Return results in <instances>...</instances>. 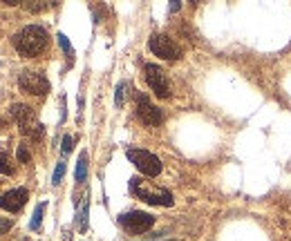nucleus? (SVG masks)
<instances>
[{
    "label": "nucleus",
    "instance_id": "9",
    "mask_svg": "<svg viewBox=\"0 0 291 241\" xmlns=\"http://www.w3.org/2000/svg\"><path fill=\"white\" fill-rule=\"evenodd\" d=\"M137 116L148 127H157L164 123V112L150 103V98L146 94H137Z\"/></svg>",
    "mask_w": 291,
    "mask_h": 241
},
{
    "label": "nucleus",
    "instance_id": "4",
    "mask_svg": "<svg viewBox=\"0 0 291 241\" xmlns=\"http://www.w3.org/2000/svg\"><path fill=\"white\" fill-rule=\"evenodd\" d=\"M126 156L134 163V167H137L141 175L146 177H159L161 175V161L159 156H155L153 152H148V150H137V148H130L126 152Z\"/></svg>",
    "mask_w": 291,
    "mask_h": 241
},
{
    "label": "nucleus",
    "instance_id": "19",
    "mask_svg": "<svg viewBox=\"0 0 291 241\" xmlns=\"http://www.w3.org/2000/svg\"><path fill=\"white\" fill-rule=\"evenodd\" d=\"M72 148H74V136L65 134V136H63V154H70Z\"/></svg>",
    "mask_w": 291,
    "mask_h": 241
},
{
    "label": "nucleus",
    "instance_id": "11",
    "mask_svg": "<svg viewBox=\"0 0 291 241\" xmlns=\"http://www.w3.org/2000/svg\"><path fill=\"white\" fill-rule=\"evenodd\" d=\"M88 210H90V197L85 194V197H83V205H81V210H78V215H76V228H78L81 232L88 228Z\"/></svg>",
    "mask_w": 291,
    "mask_h": 241
},
{
    "label": "nucleus",
    "instance_id": "14",
    "mask_svg": "<svg viewBox=\"0 0 291 241\" xmlns=\"http://www.w3.org/2000/svg\"><path fill=\"white\" fill-rule=\"evenodd\" d=\"M126 89H128L126 81L117 85V92H114V105H117V108H123V103H126Z\"/></svg>",
    "mask_w": 291,
    "mask_h": 241
},
{
    "label": "nucleus",
    "instance_id": "1",
    "mask_svg": "<svg viewBox=\"0 0 291 241\" xmlns=\"http://www.w3.org/2000/svg\"><path fill=\"white\" fill-rule=\"evenodd\" d=\"M11 43H14L16 52L20 56H25V58H36V56H41L45 52V47H47V29L41 25H27V27H22L18 33H14Z\"/></svg>",
    "mask_w": 291,
    "mask_h": 241
},
{
    "label": "nucleus",
    "instance_id": "16",
    "mask_svg": "<svg viewBox=\"0 0 291 241\" xmlns=\"http://www.w3.org/2000/svg\"><path fill=\"white\" fill-rule=\"evenodd\" d=\"M0 175H14V167L7 154H0Z\"/></svg>",
    "mask_w": 291,
    "mask_h": 241
},
{
    "label": "nucleus",
    "instance_id": "10",
    "mask_svg": "<svg viewBox=\"0 0 291 241\" xmlns=\"http://www.w3.org/2000/svg\"><path fill=\"white\" fill-rule=\"evenodd\" d=\"M27 197H30V192L25 188H14L9 192L0 194V208L7 212H18L27 203Z\"/></svg>",
    "mask_w": 291,
    "mask_h": 241
},
{
    "label": "nucleus",
    "instance_id": "2",
    "mask_svg": "<svg viewBox=\"0 0 291 241\" xmlns=\"http://www.w3.org/2000/svg\"><path fill=\"white\" fill-rule=\"evenodd\" d=\"M130 190L137 194V199H141L150 205H164V208H170V205L175 203L172 194L168 192L166 188H150V183L143 181V179H139V177H134L130 181Z\"/></svg>",
    "mask_w": 291,
    "mask_h": 241
},
{
    "label": "nucleus",
    "instance_id": "8",
    "mask_svg": "<svg viewBox=\"0 0 291 241\" xmlns=\"http://www.w3.org/2000/svg\"><path fill=\"white\" fill-rule=\"evenodd\" d=\"M18 85H20L22 92L34 94V96H45V94L49 92V81H47V78H45L43 74H38V72H32V70L20 72Z\"/></svg>",
    "mask_w": 291,
    "mask_h": 241
},
{
    "label": "nucleus",
    "instance_id": "18",
    "mask_svg": "<svg viewBox=\"0 0 291 241\" xmlns=\"http://www.w3.org/2000/svg\"><path fill=\"white\" fill-rule=\"evenodd\" d=\"M30 159H32L30 150H27L25 145H18V161L20 163H30Z\"/></svg>",
    "mask_w": 291,
    "mask_h": 241
},
{
    "label": "nucleus",
    "instance_id": "7",
    "mask_svg": "<svg viewBox=\"0 0 291 241\" xmlns=\"http://www.w3.org/2000/svg\"><path fill=\"white\" fill-rule=\"evenodd\" d=\"M143 74H146V83L150 85V89L155 92L157 98H168L170 96V85H168V76L166 72L161 70L159 65L148 63L143 67Z\"/></svg>",
    "mask_w": 291,
    "mask_h": 241
},
{
    "label": "nucleus",
    "instance_id": "13",
    "mask_svg": "<svg viewBox=\"0 0 291 241\" xmlns=\"http://www.w3.org/2000/svg\"><path fill=\"white\" fill-rule=\"evenodd\" d=\"M45 208H47V203H38L36 205V210H34V217H32V221H30V230H38L41 228V221H43V215H45Z\"/></svg>",
    "mask_w": 291,
    "mask_h": 241
},
{
    "label": "nucleus",
    "instance_id": "6",
    "mask_svg": "<svg viewBox=\"0 0 291 241\" xmlns=\"http://www.w3.org/2000/svg\"><path fill=\"white\" fill-rule=\"evenodd\" d=\"M148 47L155 56H159V58H164V60H179L182 58V47H179L172 38L164 36V33H153L150 41H148Z\"/></svg>",
    "mask_w": 291,
    "mask_h": 241
},
{
    "label": "nucleus",
    "instance_id": "22",
    "mask_svg": "<svg viewBox=\"0 0 291 241\" xmlns=\"http://www.w3.org/2000/svg\"><path fill=\"white\" fill-rule=\"evenodd\" d=\"M179 7H182V5H179V0H175V3L170 5V11H179Z\"/></svg>",
    "mask_w": 291,
    "mask_h": 241
},
{
    "label": "nucleus",
    "instance_id": "12",
    "mask_svg": "<svg viewBox=\"0 0 291 241\" xmlns=\"http://www.w3.org/2000/svg\"><path fill=\"white\" fill-rule=\"evenodd\" d=\"M76 181L78 183H83L85 181V177H88V154L85 152H81V156H78V163H76Z\"/></svg>",
    "mask_w": 291,
    "mask_h": 241
},
{
    "label": "nucleus",
    "instance_id": "5",
    "mask_svg": "<svg viewBox=\"0 0 291 241\" xmlns=\"http://www.w3.org/2000/svg\"><path fill=\"white\" fill-rule=\"evenodd\" d=\"M119 226L130 234H143L155 226V217L148 215V212H141V210L123 212V215L119 217Z\"/></svg>",
    "mask_w": 291,
    "mask_h": 241
},
{
    "label": "nucleus",
    "instance_id": "21",
    "mask_svg": "<svg viewBox=\"0 0 291 241\" xmlns=\"http://www.w3.org/2000/svg\"><path fill=\"white\" fill-rule=\"evenodd\" d=\"M9 228H11V221H0V232L9 230Z\"/></svg>",
    "mask_w": 291,
    "mask_h": 241
},
{
    "label": "nucleus",
    "instance_id": "3",
    "mask_svg": "<svg viewBox=\"0 0 291 241\" xmlns=\"http://www.w3.org/2000/svg\"><path fill=\"white\" fill-rule=\"evenodd\" d=\"M11 116L16 119V123H18V127H20V132L25 134V136H30L32 141H41V136L45 134V127L38 123L36 114H34V110L30 108V105L14 103V105H11Z\"/></svg>",
    "mask_w": 291,
    "mask_h": 241
},
{
    "label": "nucleus",
    "instance_id": "15",
    "mask_svg": "<svg viewBox=\"0 0 291 241\" xmlns=\"http://www.w3.org/2000/svg\"><path fill=\"white\" fill-rule=\"evenodd\" d=\"M65 170H67V163L65 161H59V163H56V170H54V177H52V186H59V183L63 181Z\"/></svg>",
    "mask_w": 291,
    "mask_h": 241
},
{
    "label": "nucleus",
    "instance_id": "17",
    "mask_svg": "<svg viewBox=\"0 0 291 241\" xmlns=\"http://www.w3.org/2000/svg\"><path fill=\"white\" fill-rule=\"evenodd\" d=\"M56 38H59V45H61V47H63V52H65V54L72 58V54H74V52H72V45H70V41H67V36H65V33H59V36H56Z\"/></svg>",
    "mask_w": 291,
    "mask_h": 241
},
{
    "label": "nucleus",
    "instance_id": "20",
    "mask_svg": "<svg viewBox=\"0 0 291 241\" xmlns=\"http://www.w3.org/2000/svg\"><path fill=\"white\" fill-rule=\"evenodd\" d=\"M47 7H52V5H25V9H30V11H45Z\"/></svg>",
    "mask_w": 291,
    "mask_h": 241
}]
</instances>
